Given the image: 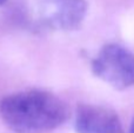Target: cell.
<instances>
[{"label":"cell","instance_id":"obj_1","mask_svg":"<svg viewBox=\"0 0 134 133\" xmlns=\"http://www.w3.org/2000/svg\"><path fill=\"white\" fill-rule=\"evenodd\" d=\"M0 117L16 133H42L61 126L68 119L69 108L52 92L26 90L1 99Z\"/></svg>","mask_w":134,"mask_h":133},{"label":"cell","instance_id":"obj_2","mask_svg":"<svg viewBox=\"0 0 134 133\" xmlns=\"http://www.w3.org/2000/svg\"><path fill=\"white\" fill-rule=\"evenodd\" d=\"M92 71L114 88L134 85V54L118 44L105 45L92 61Z\"/></svg>","mask_w":134,"mask_h":133},{"label":"cell","instance_id":"obj_3","mask_svg":"<svg viewBox=\"0 0 134 133\" xmlns=\"http://www.w3.org/2000/svg\"><path fill=\"white\" fill-rule=\"evenodd\" d=\"M86 0H39L38 15L42 25L57 31H73L87 14Z\"/></svg>","mask_w":134,"mask_h":133},{"label":"cell","instance_id":"obj_4","mask_svg":"<svg viewBox=\"0 0 134 133\" xmlns=\"http://www.w3.org/2000/svg\"><path fill=\"white\" fill-rule=\"evenodd\" d=\"M76 133H125L118 114L105 106L81 104L74 118Z\"/></svg>","mask_w":134,"mask_h":133},{"label":"cell","instance_id":"obj_5","mask_svg":"<svg viewBox=\"0 0 134 133\" xmlns=\"http://www.w3.org/2000/svg\"><path fill=\"white\" fill-rule=\"evenodd\" d=\"M130 133H134V117L132 119V123H131V127H130Z\"/></svg>","mask_w":134,"mask_h":133},{"label":"cell","instance_id":"obj_6","mask_svg":"<svg viewBox=\"0 0 134 133\" xmlns=\"http://www.w3.org/2000/svg\"><path fill=\"white\" fill-rule=\"evenodd\" d=\"M6 1H7V0H0V6H1V5H4Z\"/></svg>","mask_w":134,"mask_h":133}]
</instances>
